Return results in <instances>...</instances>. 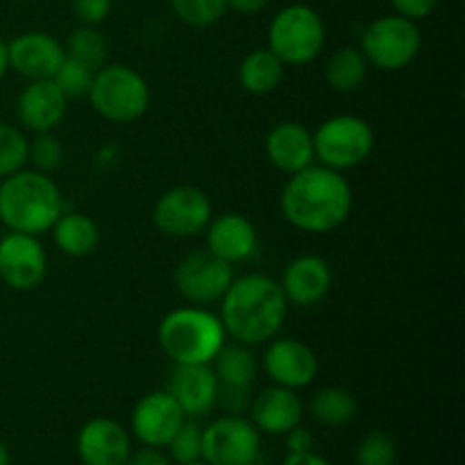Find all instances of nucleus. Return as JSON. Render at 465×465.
I'll return each mask as SVG.
<instances>
[{"label": "nucleus", "mask_w": 465, "mask_h": 465, "mask_svg": "<svg viewBox=\"0 0 465 465\" xmlns=\"http://www.w3.org/2000/svg\"><path fill=\"white\" fill-rule=\"evenodd\" d=\"M91 107L109 123H134L148 112L150 86L139 71L127 64H104L94 73L89 86Z\"/></svg>", "instance_id": "nucleus-5"}, {"label": "nucleus", "mask_w": 465, "mask_h": 465, "mask_svg": "<svg viewBox=\"0 0 465 465\" xmlns=\"http://www.w3.org/2000/svg\"><path fill=\"white\" fill-rule=\"evenodd\" d=\"M420 48L422 35L418 23L400 16V14H386V16L375 18L363 30L361 45H359L368 66H375L377 71L384 73L411 66L420 54Z\"/></svg>", "instance_id": "nucleus-8"}, {"label": "nucleus", "mask_w": 465, "mask_h": 465, "mask_svg": "<svg viewBox=\"0 0 465 465\" xmlns=\"http://www.w3.org/2000/svg\"><path fill=\"white\" fill-rule=\"evenodd\" d=\"M53 241L59 252L66 257H89L100 245V230L91 216L82 212H66L64 209L54 225L50 227Z\"/></svg>", "instance_id": "nucleus-24"}, {"label": "nucleus", "mask_w": 465, "mask_h": 465, "mask_svg": "<svg viewBox=\"0 0 465 465\" xmlns=\"http://www.w3.org/2000/svg\"><path fill=\"white\" fill-rule=\"evenodd\" d=\"M64 145L53 132H41L35 134V139H30V148H27V162L35 166V171L45 173V175H53L54 171H59L64 163Z\"/></svg>", "instance_id": "nucleus-31"}, {"label": "nucleus", "mask_w": 465, "mask_h": 465, "mask_svg": "<svg viewBox=\"0 0 465 465\" xmlns=\"http://www.w3.org/2000/svg\"><path fill=\"white\" fill-rule=\"evenodd\" d=\"M250 465H266V463H259V461H254V463H250Z\"/></svg>", "instance_id": "nucleus-44"}, {"label": "nucleus", "mask_w": 465, "mask_h": 465, "mask_svg": "<svg viewBox=\"0 0 465 465\" xmlns=\"http://www.w3.org/2000/svg\"><path fill=\"white\" fill-rule=\"evenodd\" d=\"M262 368L268 380L284 389L300 391L318 377V357L304 341L293 336H275L268 341Z\"/></svg>", "instance_id": "nucleus-14"}, {"label": "nucleus", "mask_w": 465, "mask_h": 465, "mask_svg": "<svg viewBox=\"0 0 465 465\" xmlns=\"http://www.w3.org/2000/svg\"><path fill=\"white\" fill-rule=\"evenodd\" d=\"M289 313L280 282L272 277L250 272L234 277L221 298V318L225 334L234 343L257 348L280 334Z\"/></svg>", "instance_id": "nucleus-2"}, {"label": "nucleus", "mask_w": 465, "mask_h": 465, "mask_svg": "<svg viewBox=\"0 0 465 465\" xmlns=\"http://www.w3.org/2000/svg\"><path fill=\"white\" fill-rule=\"evenodd\" d=\"M393 5V12L400 14L404 18H411V21H422V18L430 16L436 9L439 0H389Z\"/></svg>", "instance_id": "nucleus-36"}, {"label": "nucleus", "mask_w": 465, "mask_h": 465, "mask_svg": "<svg viewBox=\"0 0 465 465\" xmlns=\"http://www.w3.org/2000/svg\"><path fill=\"white\" fill-rule=\"evenodd\" d=\"M75 448L84 465H125L132 440L121 422L112 418H91L77 431Z\"/></svg>", "instance_id": "nucleus-17"}, {"label": "nucleus", "mask_w": 465, "mask_h": 465, "mask_svg": "<svg viewBox=\"0 0 465 465\" xmlns=\"http://www.w3.org/2000/svg\"><path fill=\"white\" fill-rule=\"evenodd\" d=\"M48 275V254L39 236L9 232L0 239V280L12 291H35Z\"/></svg>", "instance_id": "nucleus-12"}, {"label": "nucleus", "mask_w": 465, "mask_h": 465, "mask_svg": "<svg viewBox=\"0 0 465 465\" xmlns=\"http://www.w3.org/2000/svg\"><path fill=\"white\" fill-rule=\"evenodd\" d=\"M64 50H66V57L84 64L91 71H98V68H103L104 64H107V39H104L103 32L94 25H77L75 30L68 35Z\"/></svg>", "instance_id": "nucleus-28"}, {"label": "nucleus", "mask_w": 465, "mask_h": 465, "mask_svg": "<svg viewBox=\"0 0 465 465\" xmlns=\"http://www.w3.org/2000/svg\"><path fill=\"white\" fill-rule=\"evenodd\" d=\"M27 148L30 139L21 127L0 123V180L25 168Z\"/></svg>", "instance_id": "nucleus-29"}, {"label": "nucleus", "mask_w": 465, "mask_h": 465, "mask_svg": "<svg viewBox=\"0 0 465 465\" xmlns=\"http://www.w3.org/2000/svg\"><path fill=\"white\" fill-rule=\"evenodd\" d=\"M213 216L209 195L198 186H173L163 191L153 209V223L171 239H191L203 234Z\"/></svg>", "instance_id": "nucleus-9"}, {"label": "nucleus", "mask_w": 465, "mask_h": 465, "mask_svg": "<svg viewBox=\"0 0 465 465\" xmlns=\"http://www.w3.org/2000/svg\"><path fill=\"white\" fill-rule=\"evenodd\" d=\"M234 280V271L227 262L213 257L207 248L186 254L175 268V289L189 304L209 307L221 302Z\"/></svg>", "instance_id": "nucleus-11"}, {"label": "nucleus", "mask_w": 465, "mask_h": 465, "mask_svg": "<svg viewBox=\"0 0 465 465\" xmlns=\"http://www.w3.org/2000/svg\"><path fill=\"white\" fill-rule=\"evenodd\" d=\"M64 59H66L64 44L48 32H23L7 44L9 71L25 77L27 82L53 80Z\"/></svg>", "instance_id": "nucleus-15"}, {"label": "nucleus", "mask_w": 465, "mask_h": 465, "mask_svg": "<svg viewBox=\"0 0 465 465\" xmlns=\"http://www.w3.org/2000/svg\"><path fill=\"white\" fill-rule=\"evenodd\" d=\"M354 207L352 186L343 173L312 163L289 175L280 212L291 227L307 234H330L348 223Z\"/></svg>", "instance_id": "nucleus-1"}, {"label": "nucleus", "mask_w": 465, "mask_h": 465, "mask_svg": "<svg viewBox=\"0 0 465 465\" xmlns=\"http://www.w3.org/2000/svg\"><path fill=\"white\" fill-rule=\"evenodd\" d=\"M368 68L371 66L357 45H343L327 57L325 82L339 94H352L363 86Z\"/></svg>", "instance_id": "nucleus-26"}, {"label": "nucleus", "mask_w": 465, "mask_h": 465, "mask_svg": "<svg viewBox=\"0 0 465 465\" xmlns=\"http://www.w3.org/2000/svg\"><path fill=\"white\" fill-rule=\"evenodd\" d=\"M68 98L53 80L27 82L16 100V116L23 130L32 134L57 130L66 118Z\"/></svg>", "instance_id": "nucleus-20"}, {"label": "nucleus", "mask_w": 465, "mask_h": 465, "mask_svg": "<svg viewBox=\"0 0 465 465\" xmlns=\"http://www.w3.org/2000/svg\"><path fill=\"white\" fill-rule=\"evenodd\" d=\"M62 212V191L45 173L23 168L0 180V223L9 232L41 236Z\"/></svg>", "instance_id": "nucleus-3"}, {"label": "nucleus", "mask_w": 465, "mask_h": 465, "mask_svg": "<svg viewBox=\"0 0 465 465\" xmlns=\"http://www.w3.org/2000/svg\"><path fill=\"white\" fill-rule=\"evenodd\" d=\"M354 459H357V465H395L398 463V445H395L393 436H389L386 431H368L359 443Z\"/></svg>", "instance_id": "nucleus-32"}, {"label": "nucleus", "mask_w": 465, "mask_h": 465, "mask_svg": "<svg viewBox=\"0 0 465 465\" xmlns=\"http://www.w3.org/2000/svg\"><path fill=\"white\" fill-rule=\"evenodd\" d=\"M266 157L277 171L293 175L302 168L316 163V153H313V136L302 123L282 121L266 134L263 141Z\"/></svg>", "instance_id": "nucleus-23"}, {"label": "nucleus", "mask_w": 465, "mask_h": 465, "mask_svg": "<svg viewBox=\"0 0 465 465\" xmlns=\"http://www.w3.org/2000/svg\"><path fill=\"white\" fill-rule=\"evenodd\" d=\"M312 136L316 162L339 173L366 163L375 150V132L371 123L354 114L327 118Z\"/></svg>", "instance_id": "nucleus-7"}, {"label": "nucleus", "mask_w": 465, "mask_h": 465, "mask_svg": "<svg viewBox=\"0 0 465 465\" xmlns=\"http://www.w3.org/2000/svg\"><path fill=\"white\" fill-rule=\"evenodd\" d=\"M71 12L77 25L98 27L112 14V0H71Z\"/></svg>", "instance_id": "nucleus-35"}, {"label": "nucleus", "mask_w": 465, "mask_h": 465, "mask_svg": "<svg viewBox=\"0 0 465 465\" xmlns=\"http://www.w3.org/2000/svg\"><path fill=\"white\" fill-rule=\"evenodd\" d=\"M125 465H173V461L168 454L162 452V448L143 445V448L130 452V459H127Z\"/></svg>", "instance_id": "nucleus-37"}, {"label": "nucleus", "mask_w": 465, "mask_h": 465, "mask_svg": "<svg viewBox=\"0 0 465 465\" xmlns=\"http://www.w3.org/2000/svg\"><path fill=\"white\" fill-rule=\"evenodd\" d=\"M12 463V457H9V448L0 440V465H9Z\"/></svg>", "instance_id": "nucleus-42"}, {"label": "nucleus", "mask_w": 465, "mask_h": 465, "mask_svg": "<svg viewBox=\"0 0 465 465\" xmlns=\"http://www.w3.org/2000/svg\"><path fill=\"white\" fill-rule=\"evenodd\" d=\"M331 266L318 254H300L282 272L280 286L284 298L295 307H316L331 291Z\"/></svg>", "instance_id": "nucleus-19"}, {"label": "nucleus", "mask_w": 465, "mask_h": 465, "mask_svg": "<svg viewBox=\"0 0 465 465\" xmlns=\"http://www.w3.org/2000/svg\"><path fill=\"white\" fill-rule=\"evenodd\" d=\"M184 420V411L168 391H153L136 402L130 418V427L134 439L141 440V445L163 450Z\"/></svg>", "instance_id": "nucleus-16"}, {"label": "nucleus", "mask_w": 465, "mask_h": 465, "mask_svg": "<svg viewBox=\"0 0 465 465\" xmlns=\"http://www.w3.org/2000/svg\"><path fill=\"white\" fill-rule=\"evenodd\" d=\"M259 452L262 434L248 418L227 413L203 430V461L209 465H250Z\"/></svg>", "instance_id": "nucleus-10"}, {"label": "nucleus", "mask_w": 465, "mask_h": 465, "mask_svg": "<svg viewBox=\"0 0 465 465\" xmlns=\"http://www.w3.org/2000/svg\"><path fill=\"white\" fill-rule=\"evenodd\" d=\"M286 436V445H289V452H312L313 450V436L312 431L304 430L302 425H298L295 430H291Z\"/></svg>", "instance_id": "nucleus-38"}, {"label": "nucleus", "mask_w": 465, "mask_h": 465, "mask_svg": "<svg viewBox=\"0 0 465 465\" xmlns=\"http://www.w3.org/2000/svg\"><path fill=\"white\" fill-rule=\"evenodd\" d=\"M225 5L227 9L241 14V16H254V14H259L266 7L268 0H225Z\"/></svg>", "instance_id": "nucleus-39"}, {"label": "nucleus", "mask_w": 465, "mask_h": 465, "mask_svg": "<svg viewBox=\"0 0 465 465\" xmlns=\"http://www.w3.org/2000/svg\"><path fill=\"white\" fill-rule=\"evenodd\" d=\"M166 448L171 461L177 465L198 461L203 459V427L193 420H184Z\"/></svg>", "instance_id": "nucleus-33"}, {"label": "nucleus", "mask_w": 465, "mask_h": 465, "mask_svg": "<svg viewBox=\"0 0 465 465\" xmlns=\"http://www.w3.org/2000/svg\"><path fill=\"white\" fill-rule=\"evenodd\" d=\"M94 73L91 68H86L84 64L75 62V59L66 57L62 62V66L57 68V73L53 75V82L57 84V89L71 98H82V95L89 94V86L94 82Z\"/></svg>", "instance_id": "nucleus-34"}, {"label": "nucleus", "mask_w": 465, "mask_h": 465, "mask_svg": "<svg viewBox=\"0 0 465 465\" xmlns=\"http://www.w3.org/2000/svg\"><path fill=\"white\" fill-rule=\"evenodd\" d=\"M157 341L173 363H212L227 343V334L218 313L186 304L162 318Z\"/></svg>", "instance_id": "nucleus-4"}, {"label": "nucleus", "mask_w": 465, "mask_h": 465, "mask_svg": "<svg viewBox=\"0 0 465 465\" xmlns=\"http://www.w3.org/2000/svg\"><path fill=\"white\" fill-rule=\"evenodd\" d=\"M166 391L186 418L207 416L218 404V380L212 363H175Z\"/></svg>", "instance_id": "nucleus-18"}, {"label": "nucleus", "mask_w": 465, "mask_h": 465, "mask_svg": "<svg viewBox=\"0 0 465 465\" xmlns=\"http://www.w3.org/2000/svg\"><path fill=\"white\" fill-rule=\"evenodd\" d=\"M203 234L204 241H207L209 252L227 262L230 266L248 262L257 252V227L243 213L227 212L221 213V216H212Z\"/></svg>", "instance_id": "nucleus-21"}, {"label": "nucleus", "mask_w": 465, "mask_h": 465, "mask_svg": "<svg viewBox=\"0 0 465 465\" xmlns=\"http://www.w3.org/2000/svg\"><path fill=\"white\" fill-rule=\"evenodd\" d=\"M168 3H171L173 14L184 25L198 27V30L216 25L227 14L225 0H168Z\"/></svg>", "instance_id": "nucleus-30"}, {"label": "nucleus", "mask_w": 465, "mask_h": 465, "mask_svg": "<svg viewBox=\"0 0 465 465\" xmlns=\"http://www.w3.org/2000/svg\"><path fill=\"white\" fill-rule=\"evenodd\" d=\"M250 420L259 434L284 436L302 422L304 404L298 391L284 386H268L250 402Z\"/></svg>", "instance_id": "nucleus-22"}, {"label": "nucleus", "mask_w": 465, "mask_h": 465, "mask_svg": "<svg viewBox=\"0 0 465 465\" xmlns=\"http://www.w3.org/2000/svg\"><path fill=\"white\" fill-rule=\"evenodd\" d=\"M9 71V64H7V44H5L3 39H0V80H3L5 75H7Z\"/></svg>", "instance_id": "nucleus-41"}, {"label": "nucleus", "mask_w": 465, "mask_h": 465, "mask_svg": "<svg viewBox=\"0 0 465 465\" xmlns=\"http://www.w3.org/2000/svg\"><path fill=\"white\" fill-rule=\"evenodd\" d=\"M284 64L272 50L254 48L239 64V84L252 95H268L284 80Z\"/></svg>", "instance_id": "nucleus-25"}, {"label": "nucleus", "mask_w": 465, "mask_h": 465, "mask_svg": "<svg viewBox=\"0 0 465 465\" xmlns=\"http://www.w3.org/2000/svg\"><path fill=\"white\" fill-rule=\"evenodd\" d=\"M357 398L341 386L321 389L318 393H313L312 402H309V413H312L313 420L322 427H330V430L350 425L357 418Z\"/></svg>", "instance_id": "nucleus-27"}, {"label": "nucleus", "mask_w": 465, "mask_h": 465, "mask_svg": "<svg viewBox=\"0 0 465 465\" xmlns=\"http://www.w3.org/2000/svg\"><path fill=\"white\" fill-rule=\"evenodd\" d=\"M182 465H209L207 461H203V459H198V461H191V463H182Z\"/></svg>", "instance_id": "nucleus-43"}, {"label": "nucleus", "mask_w": 465, "mask_h": 465, "mask_svg": "<svg viewBox=\"0 0 465 465\" xmlns=\"http://www.w3.org/2000/svg\"><path fill=\"white\" fill-rule=\"evenodd\" d=\"M212 368L218 380V404H223L230 413L241 416L252 402L250 389L259 372L257 357L248 345L225 343L212 361Z\"/></svg>", "instance_id": "nucleus-13"}, {"label": "nucleus", "mask_w": 465, "mask_h": 465, "mask_svg": "<svg viewBox=\"0 0 465 465\" xmlns=\"http://www.w3.org/2000/svg\"><path fill=\"white\" fill-rule=\"evenodd\" d=\"M325 39L321 14L309 5L293 3L271 18L266 48L272 50L284 66H304L321 54Z\"/></svg>", "instance_id": "nucleus-6"}, {"label": "nucleus", "mask_w": 465, "mask_h": 465, "mask_svg": "<svg viewBox=\"0 0 465 465\" xmlns=\"http://www.w3.org/2000/svg\"><path fill=\"white\" fill-rule=\"evenodd\" d=\"M282 465H331V463L312 450V452H298V454L289 452V457L284 459V463Z\"/></svg>", "instance_id": "nucleus-40"}]
</instances>
